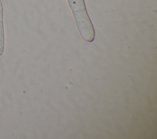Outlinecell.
Here are the masks:
<instances>
[{
    "label": "cell",
    "mask_w": 157,
    "mask_h": 139,
    "mask_svg": "<svg viewBox=\"0 0 157 139\" xmlns=\"http://www.w3.org/2000/svg\"><path fill=\"white\" fill-rule=\"evenodd\" d=\"M75 18L77 28L82 38L87 42L94 39V27L86 10L84 0H67Z\"/></svg>",
    "instance_id": "6da1fadb"
},
{
    "label": "cell",
    "mask_w": 157,
    "mask_h": 139,
    "mask_svg": "<svg viewBox=\"0 0 157 139\" xmlns=\"http://www.w3.org/2000/svg\"><path fill=\"white\" fill-rule=\"evenodd\" d=\"M5 47V36H4V27L3 21V7L1 0H0V56L4 51Z\"/></svg>",
    "instance_id": "7a4b0ae2"
}]
</instances>
